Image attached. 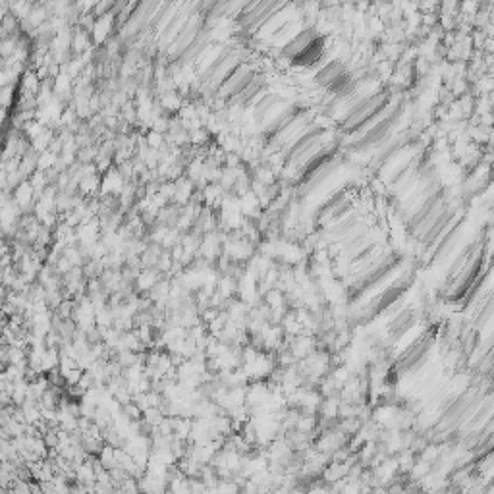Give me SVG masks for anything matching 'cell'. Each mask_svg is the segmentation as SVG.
<instances>
[{
  "mask_svg": "<svg viewBox=\"0 0 494 494\" xmlns=\"http://www.w3.org/2000/svg\"><path fill=\"white\" fill-rule=\"evenodd\" d=\"M0 27L6 31V35L8 37H18V35H22V27H20V18L12 12V10H8V12L2 14V20H0Z\"/></svg>",
  "mask_w": 494,
  "mask_h": 494,
  "instance_id": "cell-1",
  "label": "cell"
},
{
  "mask_svg": "<svg viewBox=\"0 0 494 494\" xmlns=\"http://www.w3.org/2000/svg\"><path fill=\"white\" fill-rule=\"evenodd\" d=\"M70 309H72L70 301H62L60 305H58V315H60L62 319H68L70 317Z\"/></svg>",
  "mask_w": 494,
  "mask_h": 494,
  "instance_id": "cell-4",
  "label": "cell"
},
{
  "mask_svg": "<svg viewBox=\"0 0 494 494\" xmlns=\"http://www.w3.org/2000/svg\"><path fill=\"white\" fill-rule=\"evenodd\" d=\"M149 145H151V147H159V145H161V136H159V134H151V136H149Z\"/></svg>",
  "mask_w": 494,
  "mask_h": 494,
  "instance_id": "cell-5",
  "label": "cell"
},
{
  "mask_svg": "<svg viewBox=\"0 0 494 494\" xmlns=\"http://www.w3.org/2000/svg\"><path fill=\"white\" fill-rule=\"evenodd\" d=\"M409 326H411V313L406 311L404 315H400L398 319L392 321V324H390V330H392L394 336H402V334L408 330Z\"/></svg>",
  "mask_w": 494,
  "mask_h": 494,
  "instance_id": "cell-2",
  "label": "cell"
},
{
  "mask_svg": "<svg viewBox=\"0 0 494 494\" xmlns=\"http://www.w3.org/2000/svg\"><path fill=\"white\" fill-rule=\"evenodd\" d=\"M124 413L128 415V417H132V419H139V415H141V409H139V406H136V404H126L124 406Z\"/></svg>",
  "mask_w": 494,
  "mask_h": 494,
  "instance_id": "cell-3",
  "label": "cell"
}]
</instances>
